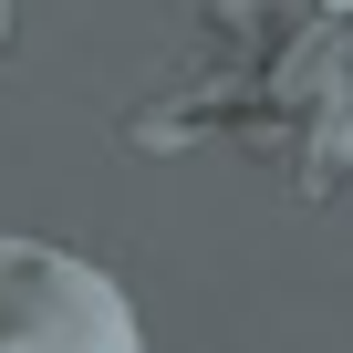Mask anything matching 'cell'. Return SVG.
<instances>
[{"mask_svg":"<svg viewBox=\"0 0 353 353\" xmlns=\"http://www.w3.org/2000/svg\"><path fill=\"white\" fill-rule=\"evenodd\" d=\"M145 156L229 135L281 156L301 198L353 188V21L322 0H219L176 83H156L125 125Z\"/></svg>","mask_w":353,"mask_h":353,"instance_id":"obj_1","label":"cell"},{"mask_svg":"<svg viewBox=\"0 0 353 353\" xmlns=\"http://www.w3.org/2000/svg\"><path fill=\"white\" fill-rule=\"evenodd\" d=\"M0 353H135V301L42 239H0Z\"/></svg>","mask_w":353,"mask_h":353,"instance_id":"obj_2","label":"cell"},{"mask_svg":"<svg viewBox=\"0 0 353 353\" xmlns=\"http://www.w3.org/2000/svg\"><path fill=\"white\" fill-rule=\"evenodd\" d=\"M21 42V0H0V52H11Z\"/></svg>","mask_w":353,"mask_h":353,"instance_id":"obj_3","label":"cell"}]
</instances>
